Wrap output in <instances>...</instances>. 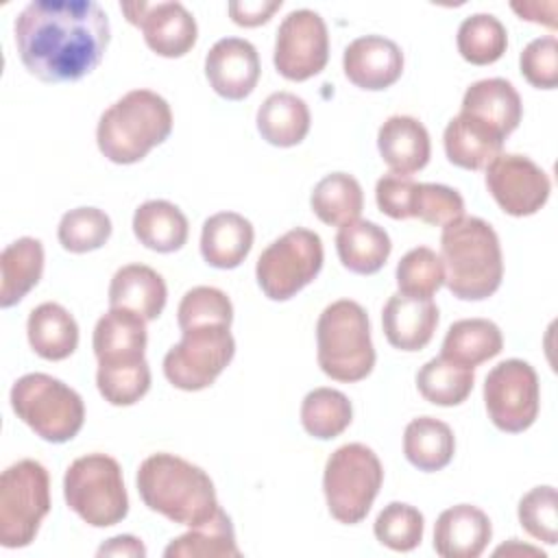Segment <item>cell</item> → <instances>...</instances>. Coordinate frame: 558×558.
<instances>
[{"label": "cell", "instance_id": "obj_8", "mask_svg": "<svg viewBox=\"0 0 558 558\" xmlns=\"http://www.w3.org/2000/svg\"><path fill=\"white\" fill-rule=\"evenodd\" d=\"M381 482L384 466L371 447L362 442L338 447L327 458L323 473V490L329 514L344 525L360 523L366 519Z\"/></svg>", "mask_w": 558, "mask_h": 558}, {"label": "cell", "instance_id": "obj_36", "mask_svg": "<svg viewBox=\"0 0 558 558\" xmlns=\"http://www.w3.org/2000/svg\"><path fill=\"white\" fill-rule=\"evenodd\" d=\"M353 421V405L349 397L336 388H314L301 403L303 429L318 438L331 440L340 436Z\"/></svg>", "mask_w": 558, "mask_h": 558}, {"label": "cell", "instance_id": "obj_40", "mask_svg": "<svg viewBox=\"0 0 558 558\" xmlns=\"http://www.w3.org/2000/svg\"><path fill=\"white\" fill-rule=\"evenodd\" d=\"M423 514L403 501H390L375 519V538L392 551H412L423 541Z\"/></svg>", "mask_w": 558, "mask_h": 558}, {"label": "cell", "instance_id": "obj_44", "mask_svg": "<svg viewBox=\"0 0 558 558\" xmlns=\"http://www.w3.org/2000/svg\"><path fill=\"white\" fill-rule=\"evenodd\" d=\"M464 216V198L442 183H416L412 196V218L432 227H447Z\"/></svg>", "mask_w": 558, "mask_h": 558}, {"label": "cell", "instance_id": "obj_47", "mask_svg": "<svg viewBox=\"0 0 558 558\" xmlns=\"http://www.w3.org/2000/svg\"><path fill=\"white\" fill-rule=\"evenodd\" d=\"M281 9V0H244V2H229V15L238 26H259L266 24L272 13Z\"/></svg>", "mask_w": 558, "mask_h": 558}, {"label": "cell", "instance_id": "obj_26", "mask_svg": "<svg viewBox=\"0 0 558 558\" xmlns=\"http://www.w3.org/2000/svg\"><path fill=\"white\" fill-rule=\"evenodd\" d=\"M336 251L347 270L355 275H375L388 262L392 242L384 227L357 218L338 229Z\"/></svg>", "mask_w": 558, "mask_h": 558}, {"label": "cell", "instance_id": "obj_37", "mask_svg": "<svg viewBox=\"0 0 558 558\" xmlns=\"http://www.w3.org/2000/svg\"><path fill=\"white\" fill-rule=\"evenodd\" d=\"M458 52L473 65H490L499 61L508 48L506 26L490 13H473L458 28Z\"/></svg>", "mask_w": 558, "mask_h": 558}, {"label": "cell", "instance_id": "obj_42", "mask_svg": "<svg viewBox=\"0 0 558 558\" xmlns=\"http://www.w3.org/2000/svg\"><path fill=\"white\" fill-rule=\"evenodd\" d=\"M177 323L181 331L190 327H201V325L231 327L233 305L222 290L211 286H196L183 294L177 310Z\"/></svg>", "mask_w": 558, "mask_h": 558}, {"label": "cell", "instance_id": "obj_22", "mask_svg": "<svg viewBox=\"0 0 558 558\" xmlns=\"http://www.w3.org/2000/svg\"><path fill=\"white\" fill-rule=\"evenodd\" d=\"M504 140L506 137L493 126L462 111L449 120L442 133L447 159L464 170L486 168L497 155H501Z\"/></svg>", "mask_w": 558, "mask_h": 558}, {"label": "cell", "instance_id": "obj_32", "mask_svg": "<svg viewBox=\"0 0 558 558\" xmlns=\"http://www.w3.org/2000/svg\"><path fill=\"white\" fill-rule=\"evenodd\" d=\"M501 349H504V336L493 320L462 318L447 329L440 355L462 366L475 368L477 364L499 355Z\"/></svg>", "mask_w": 558, "mask_h": 558}, {"label": "cell", "instance_id": "obj_4", "mask_svg": "<svg viewBox=\"0 0 558 558\" xmlns=\"http://www.w3.org/2000/svg\"><path fill=\"white\" fill-rule=\"evenodd\" d=\"M170 131L172 111L166 98L150 89H133L102 111L96 144L109 161L129 166L166 142Z\"/></svg>", "mask_w": 558, "mask_h": 558}, {"label": "cell", "instance_id": "obj_28", "mask_svg": "<svg viewBox=\"0 0 558 558\" xmlns=\"http://www.w3.org/2000/svg\"><path fill=\"white\" fill-rule=\"evenodd\" d=\"M310 122L307 102L292 92H275L257 109L259 135L279 148L301 144L310 133Z\"/></svg>", "mask_w": 558, "mask_h": 558}, {"label": "cell", "instance_id": "obj_38", "mask_svg": "<svg viewBox=\"0 0 558 558\" xmlns=\"http://www.w3.org/2000/svg\"><path fill=\"white\" fill-rule=\"evenodd\" d=\"M59 244L70 253H89L111 238V218L98 207H76L61 216Z\"/></svg>", "mask_w": 558, "mask_h": 558}, {"label": "cell", "instance_id": "obj_14", "mask_svg": "<svg viewBox=\"0 0 558 558\" xmlns=\"http://www.w3.org/2000/svg\"><path fill=\"white\" fill-rule=\"evenodd\" d=\"M486 187L495 203L514 218L536 214L551 194L547 172L517 153H501L486 166Z\"/></svg>", "mask_w": 558, "mask_h": 558}, {"label": "cell", "instance_id": "obj_12", "mask_svg": "<svg viewBox=\"0 0 558 558\" xmlns=\"http://www.w3.org/2000/svg\"><path fill=\"white\" fill-rule=\"evenodd\" d=\"M484 403L493 425L508 434L534 425L541 405L536 371L523 360H504L484 379Z\"/></svg>", "mask_w": 558, "mask_h": 558}, {"label": "cell", "instance_id": "obj_13", "mask_svg": "<svg viewBox=\"0 0 558 558\" xmlns=\"http://www.w3.org/2000/svg\"><path fill=\"white\" fill-rule=\"evenodd\" d=\"M277 72L288 81H307L320 74L329 61V33L325 20L312 9H296L277 28Z\"/></svg>", "mask_w": 558, "mask_h": 558}, {"label": "cell", "instance_id": "obj_35", "mask_svg": "<svg viewBox=\"0 0 558 558\" xmlns=\"http://www.w3.org/2000/svg\"><path fill=\"white\" fill-rule=\"evenodd\" d=\"M475 384V373L469 366L451 362L442 355L425 362L416 373L421 397L434 405L451 408L466 401Z\"/></svg>", "mask_w": 558, "mask_h": 558}, {"label": "cell", "instance_id": "obj_2", "mask_svg": "<svg viewBox=\"0 0 558 558\" xmlns=\"http://www.w3.org/2000/svg\"><path fill=\"white\" fill-rule=\"evenodd\" d=\"M135 482L144 506L179 525L198 527L220 508L211 477L174 453L148 456Z\"/></svg>", "mask_w": 558, "mask_h": 558}, {"label": "cell", "instance_id": "obj_15", "mask_svg": "<svg viewBox=\"0 0 558 558\" xmlns=\"http://www.w3.org/2000/svg\"><path fill=\"white\" fill-rule=\"evenodd\" d=\"M126 20L144 35L146 46L166 59L187 54L198 37L194 15L181 2H122Z\"/></svg>", "mask_w": 558, "mask_h": 558}, {"label": "cell", "instance_id": "obj_19", "mask_svg": "<svg viewBox=\"0 0 558 558\" xmlns=\"http://www.w3.org/2000/svg\"><path fill=\"white\" fill-rule=\"evenodd\" d=\"M493 536L490 519L471 504L442 510L434 525V549L442 558H477Z\"/></svg>", "mask_w": 558, "mask_h": 558}, {"label": "cell", "instance_id": "obj_1", "mask_svg": "<svg viewBox=\"0 0 558 558\" xmlns=\"http://www.w3.org/2000/svg\"><path fill=\"white\" fill-rule=\"evenodd\" d=\"M22 65L44 83L87 76L109 46V17L94 0H33L15 17Z\"/></svg>", "mask_w": 558, "mask_h": 558}, {"label": "cell", "instance_id": "obj_7", "mask_svg": "<svg viewBox=\"0 0 558 558\" xmlns=\"http://www.w3.org/2000/svg\"><path fill=\"white\" fill-rule=\"evenodd\" d=\"M68 508L92 527H109L129 514L120 462L107 453L76 458L63 475Z\"/></svg>", "mask_w": 558, "mask_h": 558}, {"label": "cell", "instance_id": "obj_30", "mask_svg": "<svg viewBox=\"0 0 558 558\" xmlns=\"http://www.w3.org/2000/svg\"><path fill=\"white\" fill-rule=\"evenodd\" d=\"M0 307L17 305L41 279L44 246L37 238H17L0 253Z\"/></svg>", "mask_w": 558, "mask_h": 558}, {"label": "cell", "instance_id": "obj_34", "mask_svg": "<svg viewBox=\"0 0 558 558\" xmlns=\"http://www.w3.org/2000/svg\"><path fill=\"white\" fill-rule=\"evenodd\" d=\"M310 205L320 222L342 227L357 220L364 209L362 185L347 172H331L314 185Z\"/></svg>", "mask_w": 558, "mask_h": 558}, {"label": "cell", "instance_id": "obj_43", "mask_svg": "<svg viewBox=\"0 0 558 558\" xmlns=\"http://www.w3.org/2000/svg\"><path fill=\"white\" fill-rule=\"evenodd\" d=\"M521 527L536 541L556 545L558 541V495L554 486L527 490L517 508Z\"/></svg>", "mask_w": 558, "mask_h": 558}, {"label": "cell", "instance_id": "obj_17", "mask_svg": "<svg viewBox=\"0 0 558 558\" xmlns=\"http://www.w3.org/2000/svg\"><path fill=\"white\" fill-rule=\"evenodd\" d=\"M342 70L355 87L379 92L401 78L403 52L388 37L364 35L344 48Z\"/></svg>", "mask_w": 558, "mask_h": 558}, {"label": "cell", "instance_id": "obj_11", "mask_svg": "<svg viewBox=\"0 0 558 558\" xmlns=\"http://www.w3.org/2000/svg\"><path fill=\"white\" fill-rule=\"evenodd\" d=\"M181 340L163 357L166 379L185 392H196L216 381L235 355L229 325H201L181 331Z\"/></svg>", "mask_w": 558, "mask_h": 558}, {"label": "cell", "instance_id": "obj_9", "mask_svg": "<svg viewBox=\"0 0 558 558\" xmlns=\"http://www.w3.org/2000/svg\"><path fill=\"white\" fill-rule=\"evenodd\" d=\"M50 512V475L37 460H17L0 477V543L20 549L35 541Z\"/></svg>", "mask_w": 558, "mask_h": 558}, {"label": "cell", "instance_id": "obj_10", "mask_svg": "<svg viewBox=\"0 0 558 558\" xmlns=\"http://www.w3.org/2000/svg\"><path fill=\"white\" fill-rule=\"evenodd\" d=\"M323 259L320 235L296 227L262 251L255 264V277L270 301H288L316 279Z\"/></svg>", "mask_w": 558, "mask_h": 558}, {"label": "cell", "instance_id": "obj_25", "mask_svg": "<svg viewBox=\"0 0 558 558\" xmlns=\"http://www.w3.org/2000/svg\"><path fill=\"white\" fill-rule=\"evenodd\" d=\"M462 113L473 116L508 137L521 122L523 105L519 92L506 78H482L466 87Z\"/></svg>", "mask_w": 558, "mask_h": 558}, {"label": "cell", "instance_id": "obj_39", "mask_svg": "<svg viewBox=\"0 0 558 558\" xmlns=\"http://www.w3.org/2000/svg\"><path fill=\"white\" fill-rule=\"evenodd\" d=\"M98 392L111 405H133L150 388V368L146 360L129 364H98L96 371Z\"/></svg>", "mask_w": 558, "mask_h": 558}, {"label": "cell", "instance_id": "obj_31", "mask_svg": "<svg viewBox=\"0 0 558 558\" xmlns=\"http://www.w3.org/2000/svg\"><path fill=\"white\" fill-rule=\"evenodd\" d=\"M403 453L412 466L425 473L445 469L456 453V436L445 421L418 416L405 425Z\"/></svg>", "mask_w": 558, "mask_h": 558}, {"label": "cell", "instance_id": "obj_20", "mask_svg": "<svg viewBox=\"0 0 558 558\" xmlns=\"http://www.w3.org/2000/svg\"><path fill=\"white\" fill-rule=\"evenodd\" d=\"M146 320L131 310L109 307L94 327V355L98 364H129L146 360Z\"/></svg>", "mask_w": 558, "mask_h": 558}, {"label": "cell", "instance_id": "obj_21", "mask_svg": "<svg viewBox=\"0 0 558 558\" xmlns=\"http://www.w3.org/2000/svg\"><path fill=\"white\" fill-rule=\"evenodd\" d=\"M377 148L390 172L405 177L423 170L432 155L429 133L412 116H390L377 131Z\"/></svg>", "mask_w": 558, "mask_h": 558}, {"label": "cell", "instance_id": "obj_16", "mask_svg": "<svg viewBox=\"0 0 558 558\" xmlns=\"http://www.w3.org/2000/svg\"><path fill=\"white\" fill-rule=\"evenodd\" d=\"M259 54L242 37L218 39L205 57V76L211 89L227 100H244L259 81Z\"/></svg>", "mask_w": 558, "mask_h": 558}, {"label": "cell", "instance_id": "obj_23", "mask_svg": "<svg viewBox=\"0 0 558 558\" xmlns=\"http://www.w3.org/2000/svg\"><path fill=\"white\" fill-rule=\"evenodd\" d=\"M168 301L163 277L144 264H126L109 283V307L131 310L146 323L159 318Z\"/></svg>", "mask_w": 558, "mask_h": 558}, {"label": "cell", "instance_id": "obj_24", "mask_svg": "<svg viewBox=\"0 0 558 558\" xmlns=\"http://www.w3.org/2000/svg\"><path fill=\"white\" fill-rule=\"evenodd\" d=\"M253 225L235 211H218L203 222L201 255L220 270L238 268L253 246Z\"/></svg>", "mask_w": 558, "mask_h": 558}, {"label": "cell", "instance_id": "obj_45", "mask_svg": "<svg viewBox=\"0 0 558 558\" xmlns=\"http://www.w3.org/2000/svg\"><path fill=\"white\" fill-rule=\"evenodd\" d=\"M519 68L532 87L554 89L558 85V39L554 35L532 39L519 57Z\"/></svg>", "mask_w": 558, "mask_h": 558}, {"label": "cell", "instance_id": "obj_41", "mask_svg": "<svg viewBox=\"0 0 558 558\" xmlns=\"http://www.w3.org/2000/svg\"><path fill=\"white\" fill-rule=\"evenodd\" d=\"M395 277L399 292L432 299L434 292L445 283L442 259L429 246H416L399 259Z\"/></svg>", "mask_w": 558, "mask_h": 558}, {"label": "cell", "instance_id": "obj_49", "mask_svg": "<svg viewBox=\"0 0 558 558\" xmlns=\"http://www.w3.org/2000/svg\"><path fill=\"white\" fill-rule=\"evenodd\" d=\"M98 556H131V558H144L146 556V547L142 545L140 538L131 536V534H120L109 538L107 543H102L96 551Z\"/></svg>", "mask_w": 558, "mask_h": 558}, {"label": "cell", "instance_id": "obj_33", "mask_svg": "<svg viewBox=\"0 0 558 558\" xmlns=\"http://www.w3.org/2000/svg\"><path fill=\"white\" fill-rule=\"evenodd\" d=\"M166 558H238L240 549L229 514L218 512L203 525L190 527V532L172 538L163 549Z\"/></svg>", "mask_w": 558, "mask_h": 558}, {"label": "cell", "instance_id": "obj_46", "mask_svg": "<svg viewBox=\"0 0 558 558\" xmlns=\"http://www.w3.org/2000/svg\"><path fill=\"white\" fill-rule=\"evenodd\" d=\"M416 181L405 174L388 172L375 185V201L381 214L392 220H408L412 218V196H414Z\"/></svg>", "mask_w": 558, "mask_h": 558}, {"label": "cell", "instance_id": "obj_18", "mask_svg": "<svg viewBox=\"0 0 558 558\" xmlns=\"http://www.w3.org/2000/svg\"><path fill=\"white\" fill-rule=\"evenodd\" d=\"M438 325V307L432 299L392 294L381 310V327L386 340L399 351H421L434 338Z\"/></svg>", "mask_w": 558, "mask_h": 558}, {"label": "cell", "instance_id": "obj_5", "mask_svg": "<svg viewBox=\"0 0 558 558\" xmlns=\"http://www.w3.org/2000/svg\"><path fill=\"white\" fill-rule=\"evenodd\" d=\"M316 360L336 381H360L375 366V347L366 310L351 299L329 303L316 323Z\"/></svg>", "mask_w": 558, "mask_h": 558}, {"label": "cell", "instance_id": "obj_27", "mask_svg": "<svg viewBox=\"0 0 558 558\" xmlns=\"http://www.w3.org/2000/svg\"><path fill=\"white\" fill-rule=\"evenodd\" d=\"M31 349L50 362L70 357L78 347V325L59 303H41L28 314L26 323Z\"/></svg>", "mask_w": 558, "mask_h": 558}, {"label": "cell", "instance_id": "obj_29", "mask_svg": "<svg viewBox=\"0 0 558 558\" xmlns=\"http://www.w3.org/2000/svg\"><path fill=\"white\" fill-rule=\"evenodd\" d=\"M133 233L150 251L174 253L190 235L185 214L170 201L155 198L142 203L133 214Z\"/></svg>", "mask_w": 558, "mask_h": 558}, {"label": "cell", "instance_id": "obj_3", "mask_svg": "<svg viewBox=\"0 0 558 558\" xmlns=\"http://www.w3.org/2000/svg\"><path fill=\"white\" fill-rule=\"evenodd\" d=\"M440 259L445 286L456 299L484 301L501 286L504 255L499 238L477 216H462L442 227Z\"/></svg>", "mask_w": 558, "mask_h": 558}, {"label": "cell", "instance_id": "obj_48", "mask_svg": "<svg viewBox=\"0 0 558 558\" xmlns=\"http://www.w3.org/2000/svg\"><path fill=\"white\" fill-rule=\"evenodd\" d=\"M510 7L521 15V20L545 24L551 31L556 28V2H512Z\"/></svg>", "mask_w": 558, "mask_h": 558}, {"label": "cell", "instance_id": "obj_6", "mask_svg": "<svg viewBox=\"0 0 558 558\" xmlns=\"http://www.w3.org/2000/svg\"><path fill=\"white\" fill-rule=\"evenodd\" d=\"M11 408L39 438L61 445L72 440L85 423L81 395L46 373H28L11 388Z\"/></svg>", "mask_w": 558, "mask_h": 558}]
</instances>
